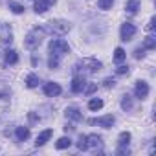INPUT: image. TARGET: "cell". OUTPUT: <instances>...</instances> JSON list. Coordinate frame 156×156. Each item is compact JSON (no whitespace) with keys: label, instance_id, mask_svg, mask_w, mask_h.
<instances>
[{"label":"cell","instance_id":"cell-1","mask_svg":"<svg viewBox=\"0 0 156 156\" xmlns=\"http://www.w3.org/2000/svg\"><path fill=\"white\" fill-rule=\"evenodd\" d=\"M44 30L41 28H35V30H31L28 35H26V41H24V44H26V48L28 50H35V48H39L41 46V42H42V37H44Z\"/></svg>","mask_w":156,"mask_h":156},{"label":"cell","instance_id":"cell-2","mask_svg":"<svg viewBox=\"0 0 156 156\" xmlns=\"http://www.w3.org/2000/svg\"><path fill=\"white\" fill-rule=\"evenodd\" d=\"M70 22H66V20H50L42 30L44 31H50V33H53V35H64L66 31H70Z\"/></svg>","mask_w":156,"mask_h":156},{"label":"cell","instance_id":"cell-3","mask_svg":"<svg viewBox=\"0 0 156 156\" xmlns=\"http://www.w3.org/2000/svg\"><path fill=\"white\" fill-rule=\"evenodd\" d=\"M73 70L75 72H81L83 70V73H94V72L101 70V62L98 59H83V61H79V62L75 64Z\"/></svg>","mask_w":156,"mask_h":156},{"label":"cell","instance_id":"cell-4","mask_svg":"<svg viewBox=\"0 0 156 156\" xmlns=\"http://www.w3.org/2000/svg\"><path fill=\"white\" fill-rule=\"evenodd\" d=\"M68 51H70V46H68L66 41H62V39H51L50 41V53L61 57V55H64Z\"/></svg>","mask_w":156,"mask_h":156},{"label":"cell","instance_id":"cell-5","mask_svg":"<svg viewBox=\"0 0 156 156\" xmlns=\"http://www.w3.org/2000/svg\"><path fill=\"white\" fill-rule=\"evenodd\" d=\"M116 118L112 114H107V116H101V118H94V119H88L90 125H99V127H105V129H110L114 125Z\"/></svg>","mask_w":156,"mask_h":156},{"label":"cell","instance_id":"cell-6","mask_svg":"<svg viewBox=\"0 0 156 156\" xmlns=\"http://www.w3.org/2000/svg\"><path fill=\"white\" fill-rule=\"evenodd\" d=\"M134 33H136V26L134 24H130V22H125L123 26H121V31H119V35H121V41H130L132 37H134Z\"/></svg>","mask_w":156,"mask_h":156},{"label":"cell","instance_id":"cell-7","mask_svg":"<svg viewBox=\"0 0 156 156\" xmlns=\"http://www.w3.org/2000/svg\"><path fill=\"white\" fill-rule=\"evenodd\" d=\"M85 87H87L85 75H75L73 81H72V92H73V94H79V92L85 90Z\"/></svg>","mask_w":156,"mask_h":156},{"label":"cell","instance_id":"cell-8","mask_svg":"<svg viewBox=\"0 0 156 156\" xmlns=\"http://www.w3.org/2000/svg\"><path fill=\"white\" fill-rule=\"evenodd\" d=\"M134 94H136V98L145 99V98L149 96V85H147L145 81H138V83H136V88H134Z\"/></svg>","mask_w":156,"mask_h":156},{"label":"cell","instance_id":"cell-9","mask_svg":"<svg viewBox=\"0 0 156 156\" xmlns=\"http://www.w3.org/2000/svg\"><path fill=\"white\" fill-rule=\"evenodd\" d=\"M55 2H57V0H35L33 8H35L37 13H46V11L50 9V6L55 4Z\"/></svg>","mask_w":156,"mask_h":156},{"label":"cell","instance_id":"cell-10","mask_svg":"<svg viewBox=\"0 0 156 156\" xmlns=\"http://www.w3.org/2000/svg\"><path fill=\"white\" fill-rule=\"evenodd\" d=\"M85 145H87V149H98V147H101V136H98V134L87 136L85 138Z\"/></svg>","mask_w":156,"mask_h":156},{"label":"cell","instance_id":"cell-11","mask_svg":"<svg viewBox=\"0 0 156 156\" xmlns=\"http://www.w3.org/2000/svg\"><path fill=\"white\" fill-rule=\"evenodd\" d=\"M44 94H46L48 98H55V96L61 94V87H59L57 83H46V85H44Z\"/></svg>","mask_w":156,"mask_h":156},{"label":"cell","instance_id":"cell-12","mask_svg":"<svg viewBox=\"0 0 156 156\" xmlns=\"http://www.w3.org/2000/svg\"><path fill=\"white\" fill-rule=\"evenodd\" d=\"M64 116L68 119H73V121H81L83 119V114L79 112V108H75V107H68L66 112H64Z\"/></svg>","mask_w":156,"mask_h":156},{"label":"cell","instance_id":"cell-13","mask_svg":"<svg viewBox=\"0 0 156 156\" xmlns=\"http://www.w3.org/2000/svg\"><path fill=\"white\" fill-rule=\"evenodd\" d=\"M51 134H53V130H51V129H46V130H42V132L37 136V141H35V143H37V147L44 145V143H46V141L51 138Z\"/></svg>","mask_w":156,"mask_h":156},{"label":"cell","instance_id":"cell-14","mask_svg":"<svg viewBox=\"0 0 156 156\" xmlns=\"http://www.w3.org/2000/svg\"><path fill=\"white\" fill-rule=\"evenodd\" d=\"M15 136H17L19 141H26V140L30 138V129H28V127H17Z\"/></svg>","mask_w":156,"mask_h":156},{"label":"cell","instance_id":"cell-15","mask_svg":"<svg viewBox=\"0 0 156 156\" xmlns=\"http://www.w3.org/2000/svg\"><path fill=\"white\" fill-rule=\"evenodd\" d=\"M140 2H141V0H129V2L125 4V9H127V13L134 15V13L140 9Z\"/></svg>","mask_w":156,"mask_h":156},{"label":"cell","instance_id":"cell-16","mask_svg":"<svg viewBox=\"0 0 156 156\" xmlns=\"http://www.w3.org/2000/svg\"><path fill=\"white\" fill-rule=\"evenodd\" d=\"M6 62L8 64H17L19 62V53L15 50H8L6 51Z\"/></svg>","mask_w":156,"mask_h":156},{"label":"cell","instance_id":"cell-17","mask_svg":"<svg viewBox=\"0 0 156 156\" xmlns=\"http://www.w3.org/2000/svg\"><path fill=\"white\" fill-rule=\"evenodd\" d=\"M26 87H28V88H35V87H39V77H37L35 73H30V75L26 77Z\"/></svg>","mask_w":156,"mask_h":156},{"label":"cell","instance_id":"cell-18","mask_svg":"<svg viewBox=\"0 0 156 156\" xmlns=\"http://www.w3.org/2000/svg\"><path fill=\"white\" fill-rule=\"evenodd\" d=\"M88 108L96 112V110H99V108H103V101H101L99 98H94V99H90V101H88Z\"/></svg>","mask_w":156,"mask_h":156},{"label":"cell","instance_id":"cell-19","mask_svg":"<svg viewBox=\"0 0 156 156\" xmlns=\"http://www.w3.org/2000/svg\"><path fill=\"white\" fill-rule=\"evenodd\" d=\"M70 145H72V140H70V138H66V136L59 138V140H57V143H55V147H57V149H68Z\"/></svg>","mask_w":156,"mask_h":156},{"label":"cell","instance_id":"cell-20","mask_svg":"<svg viewBox=\"0 0 156 156\" xmlns=\"http://www.w3.org/2000/svg\"><path fill=\"white\" fill-rule=\"evenodd\" d=\"M129 141H130V132H121V134H119V138H118L119 147H127V145H129Z\"/></svg>","mask_w":156,"mask_h":156},{"label":"cell","instance_id":"cell-21","mask_svg":"<svg viewBox=\"0 0 156 156\" xmlns=\"http://www.w3.org/2000/svg\"><path fill=\"white\" fill-rule=\"evenodd\" d=\"M152 48H156V39H154L152 35H149V37L143 41V50H152Z\"/></svg>","mask_w":156,"mask_h":156},{"label":"cell","instance_id":"cell-22","mask_svg":"<svg viewBox=\"0 0 156 156\" xmlns=\"http://www.w3.org/2000/svg\"><path fill=\"white\" fill-rule=\"evenodd\" d=\"M121 108H123V110H130V108H132V98H130V96H123V99H121Z\"/></svg>","mask_w":156,"mask_h":156},{"label":"cell","instance_id":"cell-23","mask_svg":"<svg viewBox=\"0 0 156 156\" xmlns=\"http://www.w3.org/2000/svg\"><path fill=\"white\" fill-rule=\"evenodd\" d=\"M123 59H125V50L123 48H116L114 50V61L116 62H121Z\"/></svg>","mask_w":156,"mask_h":156},{"label":"cell","instance_id":"cell-24","mask_svg":"<svg viewBox=\"0 0 156 156\" xmlns=\"http://www.w3.org/2000/svg\"><path fill=\"white\" fill-rule=\"evenodd\" d=\"M9 9H11L13 13H17V15L24 13V6H20V4H17V2H9Z\"/></svg>","mask_w":156,"mask_h":156},{"label":"cell","instance_id":"cell-25","mask_svg":"<svg viewBox=\"0 0 156 156\" xmlns=\"http://www.w3.org/2000/svg\"><path fill=\"white\" fill-rule=\"evenodd\" d=\"M59 59H61L59 55H53V53H51V55H50V59H48V66H50L51 70H53V68H57V66H59Z\"/></svg>","mask_w":156,"mask_h":156},{"label":"cell","instance_id":"cell-26","mask_svg":"<svg viewBox=\"0 0 156 156\" xmlns=\"http://www.w3.org/2000/svg\"><path fill=\"white\" fill-rule=\"evenodd\" d=\"M112 4H114V0H98V6L101 9H110Z\"/></svg>","mask_w":156,"mask_h":156},{"label":"cell","instance_id":"cell-27","mask_svg":"<svg viewBox=\"0 0 156 156\" xmlns=\"http://www.w3.org/2000/svg\"><path fill=\"white\" fill-rule=\"evenodd\" d=\"M96 88H98V85H94V83H92V85H88V87H85V90H83V92H85V94H92V92H94Z\"/></svg>","mask_w":156,"mask_h":156},{"label":"cell","instance_id":"cell-28","mask_svg":"<svg viewBox=\"0 0 156 156\" xmlns=\"http://www.w3.org/2000/svg\"><path fill=\"white\" fill-rule=\"evenodd\" d=\"M103 85H105V88H110V87H114V85H116V81L108 77V79H105V81H103Z\"/></svg>","mask_w":156,"mask_h":156},{"label":"cell","instance_id":"cell-29","mask_svg":"<svg viewBox=\"0 0 156 156\" xmlns=\"http://www.w3.org/2000/svg\"><path fill=\"white\" fill-rule=\"evenodd\" d=\"M119 75H125V73H129V66H118V70H116Z\"/></svg>","mask_w":156,"mask_h":156},{"label":"cell","instance_id":"cell-30","mask_svg":"<svg viewBox=\"0 0 156 156\" xmlns=\"http://www.w3.org/2000/svg\"><path fill=\"white\" fill-rule=\"evenodd\" d=\"M143 51H145L143 48H138V50L134 51V57H136V59H141V57H143Z\"/></svg>","mask_w":156,"mask_h":156},{"label":"cell","instance_id":"cell-31","mask_svg":"<svg viewBox=\"0 0 156 156\" xmlns=\"http://www.w3.org/2000/svg\"><path fill=\"white\" fill-rule=\"evenodd\" d=\"M154 24H156V19H151V22L147 24V30H151V31H152V30H154Z\"/></svg>","mask_w":156,"mask_h":156}]
</instances>
